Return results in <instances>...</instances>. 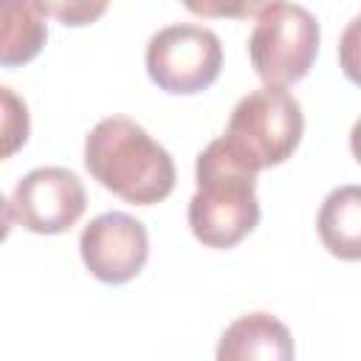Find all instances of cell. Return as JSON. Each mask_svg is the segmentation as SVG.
<instances>
[{
	"label": "cell",
	"instance_id": "cell-1",
	"mask_svg": "<svg viewBox=\"0 0 361 361\" xmlns=\"http://www.w3.org/2000/svg\"><path fill=\"white\" fill-rule=\"evenodd\" d=\"M257 175L226 138L209 141L195 161V195L189 197L186 220L195 240L206 248L240 245L262 217L257 197Z\"/></svg>",
	"mask_w": 361,
	"mask_h": 361
},
{
	"label": "cell",
	"instance_id": "cell-2",
	"mask_svg": "<svg viewBox=\"0 0 361 361\" xmlns=\"http://www.w3.org/2000/svg\"><path fill=\"white\" fill-rule=\"evenodd\" d=\"M90 178L133 206H155L175 189V161L138 121L107 116L85 135Z\"/></svg>",
	"mask_w": 361,
	"mask_h": 361
},
{
	"label": "cell",
	"instance_id": "cell-3",
	"mask_svg": "<svg viewBox=\"0 0 361 361\" xmlns=\"http://www.w3.org/2000/svg\"><path fill=\"white\" fill-rule=\"evenodd\" d=\"M305 135V113L288 87L262 85L245 93L226 124V144L254 169L285 164Z\"/></svg>",
	"mask_w": 361,
	"mask_h": 361
},
{
	"label": "cell",
	"instance_id": "cell-4",
	"mask_svg": "<svg viewBox=\"0 0 361 361\" xmlns=\"http://www.w3.org/2000/svg\"><path fill=\"white\" fill-rule=\"evenodd\" d=\"M322 45V25L299 3L279 0L265 8L248 37V59L262 85L290 87L302 82Z\"/></svg>",
	"mask_w": 361,
	"mask_h": 361
},
{
	"label": "cell",
	"instance_id": "cell-5",
	"mask_svg": "<svg viewBox=\"0 0 361 361\" xmlns=\"http://www.w3.org/2000/svg\"><path fill=\"white\" fill-rule=\"evenodd\" d=\"M144 65L158 90L169 96H197L209 90L223 71V42L206 25L172 23L149 37Z\"/></svg>",
	"mask_w": 361,
	"mask_h": 361
},
{
	"label": "cell",
	"instance_id": "cell-6",
	"mask_svg": "<svg viewBox=\"0 0 361 361\" xmlns=\"http://www.w3.org/2000/svg\"><path fill=\"white\" fill-rule=\"evenodd\" d=\"M87 209L82 178L68 166H37L25 172L6 200V223L31 234H65Z\"/></svg>",
	"mask_w": 361,
	"mask_h": 361
},
{
	"label": "cell",
	"instance_id": "cell-7",
	"mask_svg": "<svg viewBox=\"0 0 361 361\" xmlns=\"http://www.w3.org/2000/svg\"><path fill=\"white\" fill-rule=\"evenodd\" d=\"M79 257L93 279L127 285L149 259V231L127 212H102L82 228Z\"/></svg>",
	"mask_w": 361,
	"mask_h": 361
},
{
	"label": "cell",
	"instance_id": "cell-8",
	"mask_svg": "<svg viewBox=\"0 0 361 361\" xmlns=\"http://www.w3.org/2000/svg\"><path fill=\"white\" fill-rule=\"evenodd\" d=\"M217 361H290L293 336L274 313L254 310L237 316L217 341Z\"/></svg>",
	"mask_w": 361,
	"mask_h": 361
},
{
	"label": "cell",
	"instance_id": "cell-9",
	"mask_svg": "<svg viewBox=\"0 0 361 361\" xmlns=\"http://www.w3.org/2000/svg\"><path fill=\"white\" fill-rule=\"evenodd\" d=\"M316 231L330 257L361 262V186L344 183L327 192L316 214Z\"/></svg>",
	"mask_w": 361,
	"mask_h": 361
},
{
	"label": "cell",
	"instance_id": "cell-10",
	"mask_svg": "<svg viewBox=\"0 0 361 361\" xmlns=\"http://www.w3.org/2000/svg\"><path fill=\"white\" fill-rule=\"evenodd\" d=\"M48 14L37 0H0V65L20 68L39 56L48 39Z\"/></svg>",
	"mask_w": 361,
	"mask_h": 361
},
{
	"label": "cell",
	"instance_id": "cell-11",
	"mask_svg": "<svg viewBox=\"0 0 361 361\" xmlns=\"http://www.w3.org/2000/svg\"><path fill=\"white\" fill-rule=\"evenodd\" d=\"M0 99H3V158H11L20 147H25L31 133V118L25 102L8 85L0 87Z\"/></svg>",
	"mask_w": 361,
	"mask_h": 361
},
{
	"label": "cell",
	"instance_id": "cell-12",
	"mask_svg": "<svg viewBox=\"0 0 361 361\" xmlns=\"http://www.w3.org/2000/svg\"><path fill=\"white\" fill-rule=\"evenodd\" d=\"M42 6V11L62 23L65 28H85V25H93L99 23L107 8H110V0H37Z\"/></svg>",
	"mask_w": 361,
	"mask_h": 361
},
{
	"label": "cell",
	"instance_id": "cell-13",
	"mask_svg": "<svg viewBox=\"0 0 361 361\" xmlns=\"http://www.w3.org/2000/svg\"><path fill=\"white\" fill-rule=\"evenodd\" d=\"M183 8L203 20H248L259 17L279 0H180Z\"/></svg>",
	"mask_w": 361,
	"mask_h": 361
},
{
	"label": "cell",
	"instance_id": "cell-14",
	"mask_svg": "<svg viewBox=\"0 0 361 361\" xmlns=\"http://www.w3.org/2000/svg\"><path fill=\"white\" fill-rule=\"evenodd\" d=\"M338 68L341 73L361 87V11L344 25L338 39Z\"/></svg>",
	"mask_w": 361,
	"mask_h": 361
},
{
	"label": "cell",
	"instance_id": "cell-15",
	"mask_svg": "<svg viewBox=\"0 0 361 361\" xmlns=\"http://www.w3.org/2000/svg\"><path fill=\"white\" fill-rule=\"evenodd\" d=\"M350 152H353V158L361 164V116L353 121V127H350Z\"/></svg>",
	"mask_w": 361,
	"mask_h": 361
}]
</instances>
